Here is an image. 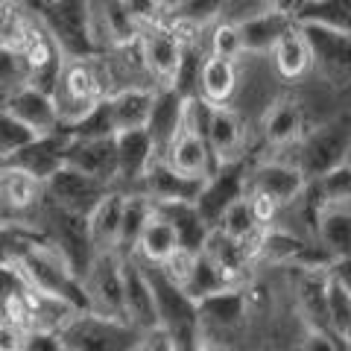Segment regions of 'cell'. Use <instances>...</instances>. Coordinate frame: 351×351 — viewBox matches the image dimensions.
Segmentation results:
<instances>
[{
    "mask_svg": "<svg viewBox=\"0 0 351 351\" xmlns=\"http://www.w3.org/2000/svg\"><path fill=\"white\" fill-rule=\"evenodd\" d=\"M302 351H339V346H337V337H331L328 331H316V328H311L302 339Z\"/></svg>",
    "mask_w": 351,
    "mask_h": 351,
    "instance_id": "cell-47",
    "label": "cell"
},
{
    "mask_svg": "<svg viewBox=\"0 0 351 351\" xmlns=\"http://www.w3.org/2000/svg\"><path fill=\"white\" fill-rule=\"evenodd\" d=\"M3 112L21 123L32 138H41V135H53L59 132V114H56V103L47 91H38L32 85H24L9 97L3 103Z\"/></svg>",
    "mask_w": 351,
    "mask_h": 351,
    "instance_id": "cell-18",
    "label": "cell"
},
{
    "mask_svg": "<svg viewBox=\"0 0 351 351\" xmlns=\"http://www.w3.org/2000/svg\"><path fill=\"white\" fill-rule=\"evenodd\" d=\"M328 276H331L339 287H343L348 295H351V258H339L331 263V269H328Z\"/></svg>",
    "mask_w": 351,
    "mask_h": 351,
    "instance_id": "cell-49",
    "label": "cell"
},
{
    "mask_svg": "<svg viewBox=\"0 0 351 351\" xmlns=\"http://www.w3.org/2000/svg\"><path fill=\"white\" fill-rule=\"evenodd\" d=\"M184 97L176 94L173 88H156V100H152L147 135L156 149V158H164L167 149L173 147V141L182 135L184 129Z\"/></svg>",
    "mask_w": 351,
    "mask_h": 351,
    "instance_id": "cell-22",
    "label": "cell"
},
{
    "mask_svg": "<svg viewBox=\"0 0 351 351\" xmlns=\"http://www.w3.org/2000/svg\"><path fill=\"white\" fill-rule=\"evenodd\" d=\"M114 138H71L64 167L117 191V141Z\"/></svg>",
    "mask_w": 351,
    "mask_h": 351,
    "instance_id": "cell-13",
    "label": "cell"
},
{
    "mask_svg": "<svg viewBox=\"0 0 351 351\" xmlns=\"http://www.w3.org/2000/svg\"><path fill=\"white\" fill-rule=\"evenodd\" d=\"M68 147H71V135L59 129V132H53V135L32 138L27 147H21L15 156L9 158V161H3V164H6V167H15V170L29 173L32 179H38L44 184L53 173H59L64 167Z\"/></svg>",
    "mask_w": 351,
    "mask_h": 351,
    "instance_id": "cell-16",
    "label": "cell"
},
{
    "mask_svg": "<svg viewBox=\"0 0 351 351\" xmlns=\"http://www.w3.org/2000/svg\"><path fill=\"white\" fill-rule=\"evenodd\" d=\"M36 232L41 234L44 243H50L64 261H68V267L82 281L88 267H91V261L97 258L94 246H91V237H88L85 217L68 214V211H62V208L50 205L47 199H44V208H41V214L36 219Z\"/></svg>",
    "mask_w": 351,
    "mask_h": 351,
    "instance_id": "cell-7",
    "label": "cell"
},
{
    "mask_svg": "<svg viewBox=\"0 0 351 351\" xmlns=\"http://www.w3.org/2000/svg\"><path fill=\"white\" fill-rule=\"evenodd\" d=\"M295 295H299L302 313L307 316L311 328L328 331V272L299 269V276H295Z\"/></svg>",
    "mask_w": 351,
    "mask_h": 351,
    "instance_id": "cell-34",
    "label": "cell"
},
{
    "mask_svg": "<svg viewBox=\"0 0 351 351\" xmlns=\"http://www.w3.org/2000/svg\"><path fill=\"white\" fill-rule=\"evenodd\" d=\"M88 311L123 319V258L117 252L97 255L82 278Z\"/></svg>",
    "mask_w": 351,
    "mask_h": 351,
    "instance_id": "cell-10",
    "label": "cell"
},
{
    "mask_svg": "<svg viewBox=\"0 0 351 351\" xmlns=\"http://www.w3.org/2000/svg\"><path fill=\"white\" fill-rule=\"evenodd\" d=\"M313 53V68H319L328 80L346 82L351 80V36L334 32L313 24H299Z\"/></svg>",
    "mask_w": 351,
    "mask_h": 351,
    "instance_id": "cell-20",
    "label": "cell"
},
{
    "mask_svg": "<svg viewBox=\"0 0 351 351\" xmlns=\"http://www.w3.org/2000/svg\"><path fill=\"white\" fill-rule=\"evenodd\" d=\"M199 255L211 263V267L228 284H232V287H243L252 261L246 258V252H243V246H240L237 240L226 237L219 228H211L208 237H205V243H202V249H199Z\"/></svg>",
    "mask_w": 351,
    "mask_h": 351,
    "instance_id": "cell-26",
    "label": "cell"
},
{
    "mask_svg": "<svg viewBox=\"0 0 351 351\" xmlns=\"http://www.w3.org/2000/svg\"><path fill=\"white\" fill-rule=\"evenodd\" d=\"M68 132L71 138H114V123H112V108H108V100H103L97 108H91L80 123L71 126V129H62Z\"/></svg>",
    "mask_w": 351,
    "mask_h": 351,
    "instance_id": "cell-43",
    "label": "cell"
},
{
    "mask_svg": "<svg viewBox=\"0 0 351 351\" xmlns=\"http://www.w3.org/2000/svg\"><path fill=\"white\" fill-rule=\"evenodd\" d=\"M295 24H313L351 36V0H313L295 3Z\"/></svg>",
    "mask_w": 351,
    "mask_h": 351,
    "instance_id": "cell-37",
    "label": "cell"
},
{
    "mask_svg": "<svg viewBox=\"0 0 351 351\" xmlns=\"http://www.w3.org/2000/svg\"><path fill=\"white\" fill-rule=\"evenodd\" d=\"M237 27L240 50L243 53H272L287 29L295 27V6L290 3H261Z\"/></svg>",
    "mask_w": 351,
    "mask_h": 351,
    "instance_id": "cell-12",
    "label": "cell"
},
{
    "mask_svg": "<svg viewBox=\"0 0 351 351\" xmlns=\"http://www.w3.org/2000/svg\"><path fill=\"white\" fill-rule=\"evenodd\" d=\"M56 337L64 351H135L147 334L135 331L123 319L100 316L94 311H76L56 331Z\"/></svg>",
    "mask_w": 351,
    "mask_h": 351,
    "instance_id": "cell-4",
    "label": "cell"
},
{
    "mask_svg": "<svg viewBox=\"0 0 351 351\" xmlns=\"http://www.w3.org/2000/svg\"><path fill=\"white\" fill-rule=\"evenodd\" d=\"M29 141H32L29 132L21 123H15V120L0 108V164L9 161L21 147H27Z\"/></svg>",
    "mask_w": 351,
    "mask_h": 351,
    "instance_id": "cell-45",
    "label": "cell"
},
{
    "mask_svg": "<svg viewBox=\"0 0 351 351\" xmlns=\"http://www.w3.org/2000/svg\"><path fill=\"white\" fill-rule=\"evenodd\" d=\"M147 278L152 295H156V316H158V331L170 339L176 351H199L202 346V322H199V307L193 299H188L179 287L170 281L156 267H147Z\"/></svg>",
    "mask_w": 351,
    "mask_h": 351,
    "instance_id": "cell-3",
    "label": "cell"
},
{
    "mask_svg": "<svg viewBox=\"0 0 351 351\" xmlns=\"http://www.w3.org/2000/svg\"><path fill=\"white\" fill-rule=\"evenodd\" d=\"M152 100H156V88L152 85H129L117 88L108 97V108H112V123L114 132H141L149 123Z\"/></svg>",
    "mask_w": 351,
    "mask_h": 351,
    "instance_id": "cell-25",
    "label": "cell"
},
{
    "mask_svg": "<svg viewBox=\"0 0 351 351\" xmlns=\"http://www.w3.org/2000/svg\"><path fill=\"white\" fill-rule=\"evenodd\" d=\"M226 237H232L237 240V243H246V240L252 234H258L261 232V226H258V219L255 214H252V202H249V196H240V199H234L232 205L226 208L223 214H219L217 219V226Z\"/></svg>",
    "mask_w": 351,
    "mask_h": 351,
    "instance_id": "cell-39",
    "label": "cell"
},
{
    "mask_svg": "<svg viewBox=\"0 0 351 351\" xmlns=\"http://www.w3.org/2000/svg\"><path fill=\"white\" fill-rule=\"evenodd\" d=\"M15 269L38 295H47L53 302L68 304L71 311H88L80 276L68 267V261L56 249L44 243L41 234L21 252V258L15 261Z\"/></svg>",
    "mask_w": 351,
    "mask_h": 351,
    "instance_id": "cell-2",
    "label": "cell"
},
{
    "mask_svg": "<svg viewBox=\"0 0 351 351\" xmlns=\"http://www.w3.org/2000/svg\"><path fill=\"white\" fill-rule=\"evenodd\" d=\"M196 258H199V252H191V249H176L173 255L161 263V267H156L161 276H164V281H170L173 287H179V290H184L188 287V281H191V276H193V267H196Z\"/></svg>",
    "mask_w": 351,
    "mask_h": 351,
    "instance_id": "cell-44",
    "label": "cell"
},
{
    "mask_svg": "<svg viewBox=\"0 0 351 351\" xmlns=\"http://www.w3.org/2000/svg\"><path fill=\"white\" fill-rule=\"evenodd\" d=\"M112 82V71H108V59L106 56H88V59H64L56 85H53V103H56V114H59V126L71 129L80 120L97 108L103 100L114 94Z\"/></svg>",
    "mask_w": 351,
    "mask_h": 351,
    "instance_id": "cell-1",
    "label": "cell"
},
{
    "mask_svg": "<svg viewBox=\"0 0 351 351\" xmlns=\"http://www.w3.org/2000/svg\"><path fill=\"white\" fill-rule=\"evenodd\" d=\"M135 47H138L141 68L152 80V88H173V80L184 59V50H188L179 41V36L164 21H152V24L141 27Z\"/></svg>",
    "mask_w": 351,
    "mask_h": 351,
    "instance_id": "cell-8",
    "label": "cell"
},
{
    "mask_svg": "<svg viewBox=\"0 0 351 351\" xmlns=\"http://www.w3.org/2000/svg\"><path fill=\"white\" fill-rule=\"evenodd\" d=\"M36 290L24 281L15 267H0V319L27 325Z\"/></svg>",
    "mask_w": 351,
    "mask_h": 351,
    "instance_id": "cell-35",
    "label": "cell"
},
{
    "mask_svg": "<svg viewBox=\"0 0 351 351\" xmlns=\"http://www.w3.org/2000/svg\"><path fill=\"white\" fill-rule=\"evenodd\" d=\"M24 351H64L56 334H44V331H29L27 348Z\"/></svg>",
    "mask_w": 351,
    "mask_h": 351,
    "instance_id": "cell-48",
    "label": "cell"
},
{
    "mask_svg": "<svg viewBox=\"0 0 351 351\" xmlns=\"http://www.w3.org/2000/svg\"><path fill=\"white\" fill-rule=\"evenodd\" d=\"M135 351H176V348L170 346V339L161 331H152V334H147L144 339H141V346Z\"/></svg>",
    "mask_w": 351,
    "mask_h": 351,
    "instance_id": "cell-50",
    "label": "cell"
},
{
    "mask_svg": "<svg viewBox=\"0 0 351 351\" xmlns=\"http://www.w3.org/2000/svg\"><path fill=\"white\" fill-rule=\"evenodd\" d=\"M348 164H351V152H348Z\"/></svg>",
    "mask_w": 351,
    "mask_h": 351,
    "instance_id": "cell-51",
    "label": "cell"
},
{
    "mask_svg": "<svg viewBox=\"0 0 351 351\" xmlns=\"http://www.w3.org/2000/svg\"><path fill=\"white\" fill-rule=\"evenodd\" d=\"M249 193V179H246V164L243 161H234V164H219L214 170V176L202 184V193L196 199V211L208 223V228L217 226L219 214L226 211L228 205L240 196Z\"/></svg>",
    "mask_w": 351,
    "mask_h": 351,
    "instance_id": "cell-14",
    "label": "cell"
},
{
    "mask_svg": "<svg viewBox=\"0 0 351 351\" xmlns=\"http://www.w3.org/2000/svg\"><path fill=\"white\" fill-rule=\"evenodd\" d=\"M108 193H112V188H106V184L88 179V176L76 173L71 167H62L59 173H53L50 179L44 182V199L62 208V211L85 217V219Z\"/></svg>",
    "mask_w": 351,
    "mask_h": 351,
    "instance_id": "cell-11",
    "label": "cell"
},
{
    "mask_svg": "<svg viewBox=\"0 0 351 351\" xmlns=\"http://www.w3.org/2000/svg\"><path fill=\"white\" fill-rule=\"evenodd\" d=\"M316 193H319L322 205H351V164H339L322 179H316ZM319 205V208H322Z\"/></svg>",
    "mask_w": 351,
    "mask_h": 351,
    "instance_id": "cell-41",
    "label": "cell"
},
{
    "mask_svg": "<svg viewBox=\"0 0 351 351\" xmlns=\"http://www.w3.org/2000/svg\"><path fill=\"white\" fill-rule=\"evenodd\" d=\"M196 307H199L202 331H205V325H214L219 331H234V328L246 322L249 295H246V287H228L223 293H214L208 299L196 302Z\"/></svg>",
    "mask_w": 351,
    "mask_h": 351,
    "instance_id": "cell-27",
    "label": "cell"
},
{
    "mask_svg": "<svg viewBox=\"0 0 351 351\" xmlns=\"http://www.w3.org/2000/svg\"><path fill=\"white\" fill-rule=\"evenodd\" d=\"M348 152H351V117L343 114L304 132L299 141L295 167L302 170L307 184H311L316 179H322L325 173H331L334 167H339V164H346Z\"/></svg>",
    "mask_w": 351,
    "mask_h": 351,
    "instance_id": "cell-6",
    "label": "cell"
},
{
    "mask_svg": "<svg viewBox=\"0 0 351 351\" xmlns=\"http://www.w3.org/2000/svg\"><path fill=\"white\" fill-rule=\"evenodd\" d=\"M156 214L152 205L144 193H126L123 196V217H120V240H117V255L120 258H132L141 234L149 223V217Z\"/></svg>",
    "mask_w": 351,
    "mask_h": 351,
    "instance_id": "cell-36",
    "label": "cell"
},
{
    "mask_svg": "<svg viewBox=\"0 0 351 351\" xmlns=\"http://www.w3.org/2000/svg\"><path fill=\"white\" fill-rule=\"evenodd\" d=\"M123 322L141 334L158 331L156 295H152L147 267L135 258H123Z\"/></svg>",
    "mask_w": 351,
    "mask_h": 351,
    "instance_id": "cell-15",
    "label": "cell"
},
{
    "mask_svg": "<svg viewBox=\"0 0 351 351\" xmlns=\"http://www.w3.org/2000/svg\"><path fill=\"white\" fill-rule=\"evenodd\" d=\"M272 62H276V71L284 76V80H302L313 71V53H311V44H307L302 27L295 24L293 29H287L281 36V41L272 47Z\"/></svg>",
    "mask_w": 351,
    "mask_h": 351,
    "instance_id": "cell-31",
    "label": "cell"
},
{
    "mask_svg": "<svg viewBox=\"0 0 351 351\" xmlns=\"http://www.w3.org/2000/svg\"><path fill=\"white\" fill-rule=\"evenodd\" d=\"M304 188H307V179L290 161H263L249 176V193L267 196L278 208L299 202Z\"/></svg>",
    "mask_w": 351,
    "mask_h": 351,
    "instance_id": "cell-19",
    "label": "cell"
},
{
    "mask_svg": "<svg viewBox=\"0 0 351 351\" xmlns=\"http://www.w3.org/2000/svg\"><path fill=\"white\" fill-rule=\"evenodd\" d=\"M328 331L346 346L351 343V295L331 276H328Z\"/></svg>",
    "mask_w": 351,
    "mask_h": 351,
    "instance_id": "cell-40",
    "label": "cell"
},
{
    "mask_svg": "<svg viewBox=\"0 0 351 351\" xmlns=\"http://www.w3.org/2000/svg\"><path fill=\"white\" fill-rule=\"evenodd\" d=\"M176 249H179L176 228L167 223V217L156 208V214L149 217V223L144 228V234H141L135 252H132V258H135L138 263H144V267H161V263L167 261Z\"/></svg>",
    "mask_w": 351,
    "mask_h": 351,
    "instance_id": "cell-30",
    "label": "cell"
},
{
    "mask_svg": "<svg viewBox=\"0 0 351 351\" xmlns=\"http://www.w3.org/2000/svg\"><path fill=\"white\" fill-rule=\"evenodd\" d=\"M117 141V191L132 193L138 188V182L144 179L149 164L156 161V149L147 135V129L141 132H120Z\"/></svg>",
    "mask_w": 351,
    "mask_h": 351,
    "instance_id": "cell-23",
    "label": "cell"
},
{
    "mask_svg": "<svg viewBox=\"0 0 351 351\" xmlns=\"http://www.w3.org/2000/svg\"><path fill=\"white\" fill-rule=\"evenodd\" d=\"M44 208V184L29 173L0 164V226L36 228Z\"/></svg>",
    "mask_w": 351,
    "mask_h": 351,
    "instance_id": "cell-9",
    "label": "cell"
},
{
    "mask_svg": "<svg viewBox=\"0 0 351 351\" xmlns=\"http://www.w3.org/2000/svg\"><path fill=\"white\" fill-rule=\"evenodd\" d=\"M263 135L272 147H290L299 144L304 135V117L295 100H278L269 106L267 117H263Z\"/></svg>",
    "mask_w": 351,
    "mask_h": 351,
    "instance_id": "cell-33",
    "label": "cell"
},
{
    "mask_svg": "<svg viewBox=\"0 0 351 351\" xmlns=\"http://www.w3.org/2000/svg\"><path fill=\"white\" fill-rule=\"evenodd\" d=\"M208 56H217V59H226V62H234L237 56H243L237 27L232 21H226L223 15H219L211 24V29H208Z\"/></svg>",
    "mask_w": 351,
    "mask_h": 351,
    "instance_id": "cell-42",
    "label": "cell"
},
{
    "mask_svg": "<svg viewBox=\"0 0 351 351\" xmlns=\"http://www.w3.org/2000/svg\"><path fill=\"white\" fill-rule=\"evenodd\" d=\"M123 196L120 191H112L106 199L88 214V237H91L94 255H106V252H117L120 240V217H123Z\"/></svg>",
    "mask_w": 351,
    "mask_h": 351,
    "instance_id": "cell-29",
    "label": "cell"
},
{
    "mask_svg": "<svg viewBox=\"0 0 351 351\" xmlns=\"http://www.w3.org/2000/svg\"><path fill=\"white\" fill-rule=\"evenodd\" d=\"M29 339V328L21 322L0 319V351H24Z\"/></svg>",
    "mask_w": 351,
    "mask_h": 351,
    "instance_id": "cell-46",
    "label": "cell"
},
{
    "mask_svg": "<svg viewBox=\"0 0 351 351\" xmlns=\"http://www.w3.org/2000/svg\"><path fill=\"white\" fill-rule=\"evenodd\" d=\"M158 211L167 217V223L176 228V237H179V246L182 249H191V252H199L205 237H208V223L199 217L196 205H161Z\"/></svg>",
    "mask_w": 351,
    "mask_h": 351,
    "instance_id": "cell-38",
    "label": "cell"
},
{
    "mask_svg": "<svg viewBox=\"0 0 351 351\" xmlns=\"http://www.w3.org/2000/svg\"><path fill=\"white\" fill-rule=\"evenodd\" d=\"M205 144L211 149L217 167L219 164L243 161L246 129L232 106H211V114H208V123H205Z\"/></svg>",
    "mask_w": 351,
    "mask_h": 351,
    "instance_id": "cell-21",
    "label": "cell"
},
{
    "mask_svg": "<svg viewBox=\"0 0 351 351\" xmlns=\"http://www.w3.org/2000/svg\"><path fill=\"white\" fill-rule=\"evenodd\" d=\"M316 246H322L334 261L351 258V205L316 208Z\"/></svg>",
    "mask_w": 351,
    "mask_h": 351,
    "instance_id": "cell-28",
    "label": "cell"
},
{
    "mask_svg": "<svg viewBox=\"0 0 351 351\" xmlns=\"http://www.w3.org/2000/svg\"><path fill=\"white\" fill-rule=\"evenodd\" d=\"M202 184L205 182L184 179V176L170 170L161 158H156L132 193H144L156 208H161V205H193L202 193Z\"/></svg>",
    "mask_w": 351,
    "mask_h": 351,
    "instance_id": "cell-17",
    "label": "cell"
},
{
    "mask_svg": "<svg viewBox=\"0 0 351 351\" xmlns=\"http://www.w3.org/2000/svg\"><path fill=\"white\" fill-rule=\"evenodd\" d=\"M237 91V64L205 56L199 68V97L211 106H228Z\"/></svg>",
    "mask_w": 351,
    "mask_h": 351,
    "instance_id": "cell-32",
    "label": "cell"
},
{
    "mask_svg": "<svg viewBox=\"0 0 351 351\" xmlns=\"http://www.w3.org/2000/svg\"><path fill=\"white\" fill-rule=\"evenodd\" d=\"M38 24L59 47L62 59H88L100 56L91 36V3L80 0H53V3L32 6Z\"/></svg>",
    "mask_w": 351,
    "mask_h": 351,
    "instance_id": "cell-5",
    "label": "cell"
},
{
    "mask_svg": "<svg viewBox=\"0 0 351 351\" xmlns=\"http://www.w3.org/2000/svg\"><path fill=\"white\" fill-rule=\"evenodd\" d=\"M348 346H351V343H348Z\"/></svg>",
    "mask_w": 351,
    "mask_h": 351,
    "instance_id": "cell-52",
    "label": "cell"
},
{
    "mask_svg": "<svg viewBox=\"0 0 351 351\" xmlns=\"http://www.w3.org/2000/svg\"><path fill=\"white\" fill-rule=\"evenodd\" d=\"M170 170H176L184 179H193V182H208L217 170V161L208 149L205 138L196 135L191 129H182V135L173 141V147L167 149V156L161 158Z\"/></svg>",
    "mask_w": 351,
    "mask_h": 351,
    "instance_id": "cell-24",
    "label": "cell"
}]
</instances>
